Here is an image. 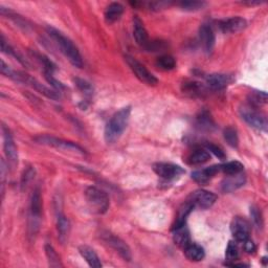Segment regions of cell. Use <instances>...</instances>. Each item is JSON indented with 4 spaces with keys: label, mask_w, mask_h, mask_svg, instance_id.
<instances>
[{
    "label": "cell",
    "mask_w": 268,
    "mask_h": 268,
    "mask_svg": "<svg viewBox=\"0 0 268 268\" xmlns=\"http://www.w3.org/2000/svg\"><path fill=\"white\" fill-rule=\"evenodd\" d=\"M186 200L194 207L201 210H207L212 208L217 201V195L206 190H197L192 192Z\"/></svg>",
    "instance_id": "cell-10"
},
{
    "label": "cell",
    "mask_w": 268,
    "mask_h": 268,
    "mask_svg": "<svg viewBox=\"0 0 268 268\" xmlns=\"http://www.w3.org/2000/svg\"><path fill=\"white\" fill-rule=\"evenodd\" d=\"M223 137L226 143L231 146L232 148H237L239 145V138H238V132L236 128L234 127H227L224 129Z\"/></svg>",
    "instance_id": "cell-31"
},
{
    "label": "cell",
    "mask_w": 268,
    "mask_h": 268,
    "mask_svg": "<svg viewBox=\"0 0 268 268\" xmlns=\"http://www.w3.org/2000/svg\"><path fill=\"white\" fill-rule=\"evenodd\" d=\"M57 231L59 240L62 243H64L70 235L71 223L69 218H66V216L59 208L57 209Z\"/></svg>",
    "instance_id": "cell-21"
},
{
    "label": "cell",
    "mask_w": 268,
    "mask_h": 268,
    "mask_svg": "<svg viewBox=\"0 0 268 268\" xmlns=\"http://www.w3.org/2000/svg\"><path fill=\"white\" fill-rule=\"evenodd\" d=\"M44 250H45L46 258L48 260V265L50 267H63L61 259L59 257V254L57 253V251L55 250V248H53L50 244H45Z\"/></svg>",
    "instance_id": "cell-28"
},
{
    "label": "cell",
    "mask_w": 268,
    "mask_h": 268,
    "mask_svg": "<svg viewBox=\"0 0 268 268\" xmlns=\"http://www.w3.org/2000/svg\"><path fill=\"white\" fill-rule=\"evenodd\" d=\"M207 149L208 151H210V153H213L216 157H218L221 160H224L226 158V155L224 153V151L220 148V147L214 145V144H208L207 145Z\"/></svg>",
    "instance_id": "cell-40"
},
{
    "label": "cell",
    "mask_w": 268,
    "mask_h": 268,
    "mask_svg": "<svg viewBox=\"0 0 268 268\" xmlns=\"http://www.w3.org/2000/svg\"><path fill=\"white\" fill-rule=\"evenodd\" d=\"M246 182L245 174L243 172L235 174V175H226L221 182V190L224 193H232L243 186Z\"/></svg>",
    "instance_id": "cell-16"
},
{
    "label": "cell",
    "mask_w": 268,
    "mask_h": 268,
    "mask_svg": "<svg viewBox=\"0 0 268 268\" xmlns=\"http://www.w3.org/2000/svg\"><path fill=\"white\" fill-rule=\"evenodd\" d=\"M133 36L134 39H136L137 43L142 46L146 47V45L149 43V37L148 33H147V30L145 28V25L141 18L139 16H134L133 17Z\"/></svg>",
    "instance_id": "cell-18"
},
{
    "label": "cell",
    "mask_w": 268,
    "mask_h": 268,
    "mask_svg": "<svg viewBox=\"0 0 268 268\" xmlns=\"http://www.w3.org/2000/svg\"><path fill=\"white\" fill-rule=\"evenodd\" d=\"M231 232L237 242L243 243L249 238L250 224L242 217H235L231 223Z\"/></svg>",
    "instance_id": "cell-13"
},
{
    "label": "cell",
    "mask_w": 268,
    "mask_h": 268,
    "mask_svg": "<svg viewBox=\"0 0 268 268\" xmlns=\"http://www.w3.org/2000/svg\"><path fill=\"white\" fill-rule=\"evenodd\" d=\"M75 83H76V86L78 87V89L81 91L85 97L90 98L93 96V91H95V89H93V86L89 82L85 81V80H83V79L76 78Z\"/></svg>",
    "instance_id": "cell-34"
},
{
    "label": "cell",
    "mask_w": 268,
    "mask_h": 268,
    "mask_svg": "<svg viewBox=\"0 0 268 268\" xmlns=\"http://www.w3.org/2000/svg\"><path fill=\"white\" fill-rule=\"evenodd\" d=\"M3 138H4V150L6 157L8 159V165L12 169H15L16 166L18 165V151L12 133L6 125H3Z\"/></svg>",
    "instance_id": "cell-9"
},
{
    "label": "cell",
    "mask_w": 268,
    "mask_h": 268,
    "mask_svg": "<svg viewBox=\"0 0 268 268\" xmlns=\"http://www.w3.org/2000/svg\"><path fill=\"white\" fill-rule=\"evenodd\" d=\"M102 239L105 241V242L108 244L115 252L119 254V257H122L125 261L130 262L132 259V254L131 250L128 246V244L123 241L120 238L106 232L102 235Z\"/></svg>",
    "instance_id": "cell-11"
},
{
    "label": "cell",
    "mask_w": 268,
    "mask_h": 268,
    "mask_svg": "<svg viewBox=\"0 0 268 268\" xmlns=\"http://www.w3.org/2000/svg\"><path fill=\"white\" fill-rule=\"evenodd\" d=\"M240 115L246 124H248L251 128L257 129L259 131H267V118L260 111L256 110L251 106H244L240 109Z\"/></svg>",
    "instance_id": "cell-7"
},
{
    "label": "cell",
    "mask_w": 268,
    "mask_h": 268,
    "mask_svg": "<svg viewBox=\"0 0 268 268\" xmlns=\"http://www.w3.org/2000/svg\"><path fill=\"white\" fill-rule=\"evenodd\" d=\"M153 171L159 177L166 180L176 179L185 173L183 168L171 163H156L153 165Z\"/></svg>",
    "instance_id": "cell-12"
},
{
    "label": "cell",
    "mask_w": 268,
    "mask_h": 268,
    "mask_svg": "<svg viewBox=\"0 0 268 268\" xmlns=\"http://www.w3.org/2000/svg\"><path fill=\"white\" fill-rule=\"evenodd\" d=\"M250 217L252 220L253 225L257 227L258 230H261L263 227V217H262V213L257 207H251L250 208Z\"/></svg>",
    "instance_id": "cell-36"
},
{
    "label": "cell",
    "mask_w": 268,
    "mask_h": 268,
    "mask_svg": "<svg viewBox=\"0 0 268 268\" xmlns=\"http://www.w3.org/2000/svg\"><path fill=\"white\" fill-rule=\"evenodd\" d=\"M44 77H45V79H46V81H47V82L53 87V89H55L56 91L61 92L62 90L65 89V86H64L61 82H59L58 80H57L55 77L52 76V74L44 72Z\"/></svg>",
    "instance_id": "cell-39"
},
{
    "label": "cell",
    "mask_w": 268,
    "mask_h": 268,
    "mask_svg": "<svg viewBox=\"0 0 268 268\" xmlns=\"http://www.w3.org/2000/svg\"><path fill=\"white\" fill-rule=\"evenodd\" d=\"M247 26V21L242 17H232L219 22V29L224 34H236L243 31Z\"/></svg>",
    "instance_id": "cell-15"
},
{
    "label": "cell",
    "mask_w": 268,
    "mask_h": 268,
    "mask_svg": "<svg viewBox=\"0 0 268 268\" xmlns=\"http://www.w3.org/2000/svg\"><path fill=\"white\" fill-rule=\"evenodd\" d=\"M185 257L192 262H199L204 260L206 257V251L203 246H200L196 243H190L186 247L183 248Z\"/></svg>",
    "instance_id": "cell-24"
},
{
    "label": "cell",
    "mask_w": 268,
    "mask_h": 268,
    "mask_svg": "<svg viewBox=\"0 0 268 268\" xmlns=\"http://www.w3.org/2000/svg\"><path fill=\"white\" fill-rule=\"evenodd\" d=\"M251 107H259L267 103V95L264 91H253L248 97Z\"/></svg>",
    "instance_id": "cell-32"
},
{
    "label": "cell",
    "mask_w": 268,
    "mask_h": 268,
    "mask_svg": "<svg viewBox=\"0 0 268 268\" xmlns=\"http://www.w3.org/2000/svg\"><path fill=\"white\" fill-rule=\"evenodd\" d=\"M49 37L55 41L57 46L60 48L63 55L67 58L74 66L78 67V69H82L83 67V59L81 53H80L78 47L74 44V42L70 38L64 36L61 32L58 30L48 26L46 29Z\"/></svg>",
    "instance_id": "cell-1"
},
{
    "label": "cell",
    "mask_w": 268,
    "mask_h": 268,
    "mask_svg": "<svg viewBox=\"0 0 268 268\" xmlns=\"http://www.w3.org/2000/svg\"><path fill=\"white\" fill-rule=\"evenodd\" d=\"M206 81H207L208 86L211 89L221 90V89H224L225 87L229 86L233 82V79L229 75L212 74L206 78Z\"/></svg>",
    "instance_id": "cell-19"
},
{
    "label": "cell",
    "mask_w": 268,
    "mask_h": 268,
    "mask_svg": "<svg viewBox=\"0 0 268 268\" xmlns=\"http://www.w3.org/2000/svg\"><path fill=\"white\" fill-rule=\"evenodd\" d=\"M42 213V197L41 191L36 187L31 197L30 205V217H29V233L30 236H36L40 229V221H41Z\"/></svg>",
    "instance_id": "cell-4"
},
{
    "label": "cell",
    "mask_w": 268,
    "mask_h": 268,
    "mask_svg": "<svg viewBox=\"0 0 268 268\" xmlns=\"http://www.w3.org/2000/svg\"><path fill=\"white\" fill-rule=\"evenodd\" d=\"M243 245H244V250L248 253H253L254 251H256V244H254L252 242V240H250L249 238L244 241Z\"/></svg>",
    "instance_id": "cell-43"
},
{
    "label": "cell",
    "mask_w": 268,
    "mask_h": 268,
    "mask_svg": "<svg viewBox=\"0 0 268 268\" xmlns=\"http://www.w3.org/2000/svg\"><path fill=\"white\" fill-rule=\"evenodd\" d=\"M221 172L226 175H235V174L243 172L244 166L239 162H229L224 165H220Z\"/></svg>",
    "instance_id": "cell-30"
},
{
    "label": "cell",
    "mask_w": 268,
    "mask_h": 268,
    "mask_svg": "<svg viewBox=\"0 0 268 268\" xmlns=\"http://www.w3.org/2000/svg\"><path fill=\"white\" fill-rule=\"evenodd\" d=\"M79 252L83 257V259L88 263L90 267H93V268L102 267V263H101L99 256L91 247L87 245H82L79 247Z\"/></svg>",
    "instance_id": "cell-23"
},
{
    "label": "cell",
    "mask_w": 268,
    "mask_h": 268,
    "mask_svg": "<svg viewBox=\"0 0 268 268\" xmlns=\"http://www.w3.org/2000/svg\"><path fill=\"white\" fill-rule=\"evenodd\" d=\"M124 14V7L119 3H111L106 7L104 12V18L107 24H113L120 19Z\"/></svg>",
    "instance_id": "cell-20"
},
{
    "label": "cell",
    "mask_w": 268,
    "mask_h": 268,
    "mask_svg": "<svg viewBox=\"0 0 268 268\" xmlns=\"http://www.w3.org/2000/svg\"><path fill=\"white\" fill-rule=\"evenodd\" d=\"M125 61L130 67V70L133 72V74L136 75V77L140 80L141 82L147 85H150V86H154L158 83L157 78L152 73H150L148 70H147V67L143 65L140 61H138L136 58L126 55Z\"/></svg>",
    "instance_id": "cell-8"
},
{
    "label": "cell",
    "mask_w": 268,
    "mask_h": 268,
    "mask_svg": "<svg viewBox=\"0 0 268 268\" xmlns=\"http://www.w3.org/2000/svg\"><path fill=\"white\" fill-rule=\"evenodd\" d=\"M85 198L89 209L96 214H105L109 209V197L96 186H88L85 190Z\"/></svg>",
    "instance_id": "cell-3"
},
{
    "label": "cell",
    "mask_w": 268,
    "mask_h": 268,
    "mask_svg": "<svg viewBox=\"0 0 268 268\" xmlns=\"http://www.w3.org/2000/svg\"><path fill=\"white\" fill-rule=\"evenodd\" d=\"M179 8L186 12H196L203 10L207 4L204 2H181L178 4Z\"/></svg>",
    "instance_id": "cell-35"
},
{
    "label": "cell",
    "mask_w": 268,
    "mask_h": 268,
    "mask_svg": "<svg viewBox=\"0 0 268 268\" xmlns=\"http://www.w3.org/2000/svg\"><path fill=\"white\" fill-rule=\"evenodd\" d=\"M199 40L201 47H203L204 51L207 53V55L212 53L214 47H215L216 38L215 34H214L213 28L210 24L208 23L201 24V26L199 28Z\"/></svg>",
    "instance_id": "cell-14"
},
{
    "label": "cell",
    "mask_w": 268,
    "mask_h": 268,
    "mask_svg": "<svg viewBox=\"0 0 268 268\" xmlns=\"http://www.w3.org/2000/svg\"><path fill=\"white\" fill-rule=\"evenodd\" d=\"M173 240L174 243H175L178 247L184 248L191 243V237H190V232L187 230L186 225H182L178 229L173 230Z\"/></svg>",
    "instance_id": "cell-22"
},
{
    "label": "cell",
    "mask_w": 268,
    "mask_h": 268,
    "mask_svg": "<svg viewBox=\"0 0 268 268\" xmlns=\"http://www.w3.org/2000/svg\"><path fill=\"white\" fill-rule=\"evenodd\" d=\"M15 81L17 82H21L24 84H28L30 85L32 88H34L36 91H38L39 93H41L44 97L50 99V100H60L61 96H60V92L56 91L55 89H50L48 87H46L45 85L41 84L39 81L33 77H31L30 75L25 74V73H21V72H15V76L14 79Z\"/></svg>",
    "instance_id": "cell-5"
},
{
    "label": "cell",
    "mask_w": 268,
    "mask_h": 268,
    "mask_svg": "<svg viewBox=\"0 0 268 268\" xmlns=\"http://www.w3.org/2000/svg\"><path fill=\"white\" fill-rule=\"evenodd\" d=\"M221 172L220 165L211 166L203 170H197L192 173V179L199 184H206L212 178L215 177L218 173Z\"/></svg>",
    "instance_id": "cell-17"
},
{
    "label": "cell",
    "mask_w": 268,
    "mask_h": 268,
    "mask_svg": "<svg viewBox=\"0 0 268 268\" xmlns=\"http://www.w3.org/2000/svg\"><path fill=\"white\" fill-rule=\"evenodd\" d=\"M225 257L226 260H229L231 262H235L239 258V249L234 241H230L229 245H227L225 250Z\"/></svg>",
    "instance_id": "cell-38"
},
{
    "label": "cell",
    "mask_w": 268,
    "mask_h": 268,
    "mask_svg": "<svg viewBox=\"0 0 268 268\" xmlns=\"http://www.w3.org/2000/svg\"><path fill=\"white\" fill-rule=\"evenodd\" d=\"M197 125L200 129L206 131H212L215 129V122L208 111H203L197 115Z\"/></svg>",
    "instance_id": "cell-27"
},
{
    "label": "cell",
    "mask_w": 268,
    "mask_h": 268,
    "mask_svg": "<svg viewBox=\"0 0 268 268\" xmlns=\"http://www.w3.org/2000/svg\"><path fill=\"white\" fill-rule=\"evenodd\" d=\"M156 66L162 71H173L176 67V61L170 55H164L158 57L156 60Z\"/></svg>",
    "instance_id": "cell-29"
},
{
    "label": "cell",
    "mask_w": 268,
    "mask_h": 268,
    "mask_svg": "<svg viewBox=\"0 0 268 268\" xmlns=\"http://www.w3.org/2000/svg\"><path fill=\"white\" fill-rule=\"evenodd\" d=\"M0 71H2V74L4 76H6L8 78H11V79H14L15 71H13L4 60H2V67H0Z\"/></svg>",
    "instance_id": "cell-41"
},
{
    "label": "cell",
    "mask_w": 268,
    "mask_h": 268,
    "mask_svg": "<svg viewBox=\"0 0 268 268\" xmlns=\"http://www.w3.org/2000/svg\"><path fill=\"white\" fill-rule=\"evenodd\" d=\"M131 114V107H124L117 112H115L110 120L107 123L104 131V138L107 144L115 143L124 131L126 130Z\"/></svg>",
    "instance_id": "cell-2"
},
{
    "label": "cell",
    "mask_w": 268,
    "mask_h": 268,
    "mask_svg": "<svg viewBox=\"0 0 268 268\" xmlns=\"http://www.w3.org/2000/svg\"><path fill=\"white\" fill-rule=\"evenodd\" d=\"M35 173L36 172H35V169L33 167H29L24 170L22 176H21V182H20L22 190L26 189V186H28L30 184V182L34 179Z\"/></svg>",
    "instance_id": "cell-37"
},
{
    "label": "cell",
    "mask_w": 268,
    "mask_h": 268,
    "mask_svg": "<svg viewBox=\"0 0 268 268\" xmlns=\"http://www.w3.org/2000/svg\"><path fill=\"white\" fill-rule=\"evenodd\" d=\"M35 142L40 144V145H44L48 147H52V148L60 149L63 151H69V152H74V153H79V154H84L85 151L83 148H81L79 145L69 142V141H64L55 137H49V136H40L35 138Z\"/></svg>",
    "instance_id": "cell-6"
},
{
    "label": "cell",
    "mask_w": 268,
    "mask_h": 268,
    "mask_svg": "<svg viewBox=\"0 0 268 268\" xmlns=\"http://www.w3.org/2000/svg\"><path fill=\"white\" fill-rule=\"evenodd\" d=\"M7 167L9 165L6 164L5 159H2V167H0V171H2V194L3 198L5 195V185H6V178H7Z\"/></svg>",
    "instance_id": "cell-42"
},
{
    "label": "cell",
    "mask_w": 268,
    "mask_h": 268,
    "mask_svg": "<svg viewBox=\"0 0 268 268\" xmlns=\"http://www.w3.org/2000/svg\"><path fill=\"white\" fill-rule=\"evenodd\" d=\"M210 159H211V154L208 150L197 149L187 156L186 163L191 166H198L208 163Z\"/></svg>",
    "instance_id": "cell-25"
},
{
    "label": "cell",
    "mask_w": 268,
    "mask_h": 268,
    "mask_svg": "<svg viewBox=\"0 0 268 268\" xmlns=\"http://www.w3.org/2000/svg\"><path fill=\"white\" fill-rule=\"evenodd\" d=\"M205 91L206 88L203 83L196 81H187L182 84V92L190 97H201Z\"/></svg>",
    "instance_id": "cell-26"
},
{
    "label": "cell",
    "mask_w": 268,
    "mask_h": 268,
    "mask_svg": "<svg viewBox=\"0 0 268 268\" xmlns=\"http://www.w3.org/2000/svg\"><path fill=\"white\" fill-rule=\"evenodd\" d=\"M0 44H2V50H3V52H5V53H7V55H10L12 57H14L21 64L26 65V62L21 58V56L19 55V53L14 48H13L9 43H7L4 35H2V39H0Z\"/></svg>",
    "instance_id": "cell-33"
},
{
    "label": "cell",
    "mask_w": 268,
    "mask_h": 268,
    "mask_svg": "<svg viewBox=\"0 0 268 268\" xmlns=\"http://www.w3.org/2000/svg\"><path fill=\"white\" fill-rule=\"evenodd\" d=\"M262 3L260 2H247V3H243V5L245 6H249V7H253V6H260Z\"/></svg>",
    "instance_id": "cell-44"
}]
</instances>
